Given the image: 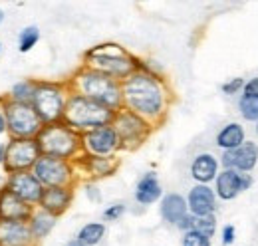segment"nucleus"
<instances>
[{
    "mask_svg": "<svg viewBox=\"0 0 258 246\" xmlns=\"http://www.w3.org/2000/svg\"><path fill=\"white\" fill-rule=\"evenodd\" d=\"M68 95H70L68 80H64V82L36 80V92H34L32 107L36 109L38 117L42 119L44 125L60 123L64 119Z\"/></svg>",
    "mask_w": 258,
    "mask_h": 246,
    "instance_id": "nucleus-6",
    "label": "nucleus"
},
{
    "mask_svg": "<svg viewBox=\"0 0 258 246\" xmlns=\"http://www.w3.org/2000/svg\"><path fill=\"white\" fill-rule=\"evenodd\" d=\"M123 213H125V205H121V203L111 205V207H107V209L103 211V220H107V222L119 220V218L123 216Z\"/></svg>",
    "mask_w": 258,
    "mask_h": 246,
    "instance_id": "nucleus-31",
    "label": "nucleus"
},
{
    "mask_svg": "<svg viewBox=\"0 0 258 246\" xmlns=\"http://www.w3.org/2000/svg\"><path fill=\"white\" fill-rule=\"evenodd\" d=\"M238 111L246 121H258V97L240 95L238 99Z\"/></svg>",
    "mask_w": 258,
    "mask_h": 246,
    "instance_id": "nucleus-29",
    "label": "nucleus"
},
{
    "mask_svg": "<svg viewBox=\"0 0 258 246\" xmlns=\"http://www.w3.org/2000/svg\"><path fill=\"white\" fill-rule=\"evenodd\" d=\"M42 155L56 157L64 161H74L82 155V133L74 131L66 123L44 125L36 137Z\"/></svg>",
    "mask_w": 258,
    "mask_h": 246,
    "instance_id": "nucleus-5",
    "label": "nucleus"
},
{
    "mask_svg": "<svg viewBox=\"0 0 258 246\" xmlns=\"http://www.w3.org/2000/svg\"><path fill=\"white\" fill-rule=\"evenodd\" d=\"M242 143H244V127L238 123H228L217 135V147H221L223 151H232Z\"/></svg>",
    "mask_w": 258,
    "mask_h": 246,
    "instance_id": "nucleus-24",
    "label": "nucleus"
},
{
    "mask_svg": "<svg viewBox=\"0 0 258 246\" xmlns=\"http://www.w3.org/2000/svg\"><path fill=\"white\" fill-rule=\"evenodd\" d=\"M70 92L80 93L84 97H90L97 103L105 105L111 111H119L123 107V93H121V82L92 70L86 66H80L78 72L68 80Z\"/></svg>",
    "mask_w": 258,
    "mask_h": 246,
    "instance_id": "nucleus-2",
    "label": "nucleus"
},
{
    "mask_svg": "<svg viewBox=\"0 0 258 246\" xmlns=\"http://www.w3.org/2000/svg\"><path fill=\"white\" fill-rule=\"evenodd\" d=\"M187 207L193 216H209L217 211V193L209 184H195L187 195Z\"/></svg>",
    "mask_w": 258,
    "mask_h": 246,
    "instance_id": "nucleus-18",
    "label": "nucleus"
},
{
    "mask_svg": "<svg viewBox=\"0 0 258 246\" xmlns=\"http://www.w3.org/2000/svg\"><path fill=\"white\" fill-rule=\"evenodd\" d=\"M42 157L36 139H10L6 149V161H4V173H26L32 171L36 161Z\"/></svg>",
    "mask_w": 258,
    "mask_h": 246,
    "instance_id": "nucleus-10",
    "label": "nucleus"
},
{
    "mask_svg": "<svg viewBox=\"0 0 258 246\" xmlns=\"http://www.w3.org/2000/svg\"><path fill=\"white\" fill-rule=\"evenodd\" d=\"M161 216L165 222L177 226L185 216L189 215V207H187V199L177 195V193H169L161 199Z\"/></svg>",
    "mask_w": 258,
    "mask_h": 246,
    "instance_id": "nucleus-21",
    "label": "nucleus"
},
{
    "mask_svg": "<svg viewBox=\"0 0 258 246\" xmlns=\"http://www.w3.org/2000/svg\"><path fill=\"white\" fill-rule=\"evenodd\" d=\"M34 92H36V80H22L12 86V90L8 92L6 97L18 103H32Z\"/></svg>",
    "mask_w": 258,
    "mask_h": 246,
    "instance_id": "nucleus-26",
    "label": "nucleus"
},
{
    "mask_svg": "<svg viewBox=\"0 0 258 246\" xmlns=\"http://www.w3.org/2000/svg\"><path fill=\"white\" fill-rule=\"evenodd\" d=\"M242 95H246V97H258V78H252V80H248L244 84Z\"/></svg>",
    "mask_w": 258,
    "mask_h": 246,
    "instance_id": "nucleus-33",
    "label": "nucleus"
},
{
    "mask_svg": "<svg viewBox=\"0 0 258 246\" xmlns=\"http://www.w3.org/2000/svg\"><path fill=\"white\" fill-rule=\"evenodd\" d=\"M163 195V189L161 184H159V179H157V173H153V171H149V173H145L141 179H139V183L135 187V201L139 203V205H153L155 201H159Z\"/></svg>",
    "mask_w": 258,
    "mask_h": 246,
    "instance_id": "nucleus-22",
    "label": "nucleus"
},
{
    "mask_svg": "<svg viewBox=\"0 0 258 246\" xmlns=\"http://www.w3.org/2000/svg\"><path fill=\"white\" fill-rule=\"evenodd\" d=\"M6 149H8V141H2L0 143V165H4L6 161Z\"/></svg>",
    "mask_w": 258,
    "mask_h": 246,
    "instance_id": "nucleus-36",
    "label": "nucleus"
},
{
    "mask_svg": "<svg viewBox=\"0 0 258 246\" xmlns=\"http://www.w3.org/2000/svg\"><path fill=\"white\" fill-rule=\"evenodd\" d=\"M74 167L78 171V175H86L92 181L103 179V177H111L117 167H119V157H96V155L82 153L78 159H74Z\"/></svg>",
    "mask_w": 258,
    "mask_h": 246,
    "instance_id": "nucleus-12",
    "label": "nucleus"
},
{
    "mask_svg": "<svg viewBox=\"0 0 258 246\" xmlns=\"http://www.w3.org/2000/svg\"><path fill=\"white\" fill-rule=\"evenodd\" d=\"M56 222H58V216L50 215L48 211H44V209H40V207H36L32 216L28 218V226H30L34 238H36L38 242L44 240V238L54 230Z\"/></svg>",
    "mask_w": 258,
    "mask_h": 246,
    "instance_id": "nucleus-23",
    "label": "nucleus"
},
{
    "mask_svg": "<svg viewBox=\"0 0 258 246\" xmlns=\"http://www.w3.org/2000/svg\"><path fill=\"white\" fill-rule=\"evenodd\" d=\"M113 113L115 111L107 109L105 105L97 103L90 97L70 92L62 123H66L68 127H72L78 133H86V131H92L97 127L109 125L113 119Z\"/></svg>",
    "mask_w": 258,
    "mask_h": 246,
    "instance_id": "nucleus-4",
    "label": "nucleus"
},
{
    "mask_svg": "<svg viewBox=\"0 0 258 246\" xmlns=\"http://www.w3.org/2000/svg\"><path fill=\"white\" fill-rule=\"evenodd\" d=\"M219 175V159L211 153L197 155L191 163V177L197 184H209L213 183Z\"/></svg>",
    "mask_w": 258,
    "mask_h": 246,
    "instance_id": "nucleus-20",
    "label": "nucleus"
},
{
    "mask_svg": "<svg viewBox=\"0 0 258 246\" xmlns=\"http://www.w3.org/2000/svg\"><path fill=\"white\" fill-rule=\"evenodd\" d=\"M244 80L242 78H232V80H228L226 84H223V93L225 95H234V93L242 92L244 90Z\"/></svg>",
    "mask_w": 258,
    "mask_h": 246,
    "instance_id": "nucleus-32",
    "label": "nucleus"
},
{
    "mask_svg": "<svg viewBox=\"0 0 258 246\" xmlns=\"http://www.w3.org/2000/svg\"><path fill=\"white\" fill-rule=\"evenodd\" d=\"M34 177L42 183V187H74L78 183V171L74 161H64L56 157L42 155L32 169Z\"/></svg>",
    "mask_w": 258,
    "mask_h": 246,
    "instance_id": "nucleus-9",
    "label": "nucleus"
},
{
    "mask_svg": "<svg viewBox=\"0 0 258 246\" xmlns=\"http://www.w3.org/2000/svg\"><path fill=\"white\" fill-rule=\"evenodd\" d=\"M191 230H197L205 236H213L215 230H217V216L209 215V216H193V222H191Z\"/></svg>",
    "mask_w": 258,
    "mask_h": 246,
    "instance_id": "nucleus-27",
    "label": "nucleus"
},
{
    "mask_svg": "<svg viewBox=\"0 0 258 246\" xmlns=\"http://www.w3.org/2000/svg\"><path fill=\"white\" fill-rule=\"evenodd\" d=\"M181 246H211V238L197 232V230H189V232L183 234Z\"/></svg>",
    "mask_w": 258,
    "mask_h": 246,
    "instance_id": "nucleus-30",
    "label": "nucleus"
},
{
    "mask_svg": "<svg viewBox=\"0 0 258 246\" xmlns=\"http://www.w3.org/2000/svg\"><path fill=\"white\" fill-rule=\"evenodd\" d=\"M4 133H8V129H6V117H4V111L0 105V135H4Z\"/></svg>",
    "mask_w": 258,
    "mask_h": 246,
    "instance_id": "nucleus-37",
    "label": "nucleus"
},
{
    "mask_svg": "<svg viewBox=\"0 0 258 246\" xmlns=\"http://www.w3.org/2000/svg\"><path fill=\"white\" fill-rule=\"evenodd\" d=\"M68 246H86V244H84V242H80L78 238H74V240H70V244Z\"/></svg>",
    "mask_w": 258,
    "mask_h": 246,
    "instance_id": "nucleus-38",
    "label": "nucleus"
},
{
    "mask_svg": "<svg viewBox=\"0 0 258 246\" xmlns=\"http://www.w3.org/2000/svg\"><path fill=\"white\" fill-rule=\"evenodd\" d=\"M139 61L141 60L129 54L123 46L115 42H105V44H97L94 48H90L84 54L82 66L97 70L117 82H123L139 70Z\"/></svg>",
    "mask_w": 258,
    "mask_h": 246,
    "instance_id": "nucleus-3",
    "label": "nucleus"
},
{
    "mask_svg": "<svg viewBox=\"0 0 258 246\" xmlns=\"http://www.w3.org/2000/svg\"><path fill=\"white\" fill-rule=\"evenodd\" d=\"M234 234H236V230H234V226L232 224H226L225 228H223V244L225 246H230L234 242Z\"/></svg>",
    "mask_w": 258,
    "mask_h": 246,
    "instance_id": "nucleus-34",
    "label": "nucleus"
},
{
    "mask_svg": "<svg viewBox=\"0 0 258 246\" xmlns=\"http://www.w3.org/2000/svg\"><path fill=\"white\" fill-rule=\"evenodd\" d=\"M117 151H121V141L115 129L111 127V123L82 133V153L96 155V157H113L117 155Z\"/></svg>",
    "mask_w": 258,
    "mask_h": 246,
    "instance_id": "nucleus-11",
    "label": "nucleus"
},
{
    "mask_svg": "<svg viewBox=\"0 0 258 246\" xmlns=\"http://www.w3.org/2000/svg\"><path fill=\"white\" fill-rule=\"evenodd\" d=\"M111 127L115 129V133H117V137L121 141V151L139 149L155 129L149 121H145L143 117L135 115L133 111L123 109V107L113 113Z\"/></svg>",
    "mask_w": 258,
    "mask_h": 246,
    "instance_id": "nucleus-8",
    "label": "nucleus"
},
{
    "mask_svg": "<svg viewBox=\"0 0 258 246\" xmlns=\"http://www.w3.org/2000/svg\"><path fill=\"white\" fill-rule=\"evenodd\" d=\"M0 246H38L26 220H0Z\"/></svg>",
    "mask_w": 258,
    "mask_h": 246,
    "instance_id": "nucleus-16",
    "label": "nucleus"
},
{
    "mask_svg": "<svg viewBox=\"0 0 258 246\" xmlns=\"http://www.w3.org/2000/svg\"><path fill=\"white\" fill-rule=\"evenodd\" d=\"M0 50H2V44H0Z\"/></svg>",
    "mask_w": 258,
    "mask_h": 246,
    "instance_id": "nucleus-41",
    "label": "nucleus"
},
{
    "mask_svg": "<svg viewBox=\"0 0 258 246\" xmlns=\"http://www.w3.org/2000/svg\"><path fill=\"white\" fill-rule=\"evenodd\" d=\"M38 40H40V30L36 26H26L24 30L20 32V36H18V50L22 54L30 52L34 46L38 44Z\"/></svg>",
    "mask_w": 258,
    "mask_h": 246,
    "instance_id": "nucleus-28",
    "label": "nucleus"
},
{
    "mask_svg": "<svg viewBox=\"0 0 258 246\" xmlns=\"http://www.w3.org/2000/svg\"><path fill=\"white\" fill-rule=\"evenodd\" d=\"M0 105L6 117V129H8L10 139H36L38 137L44 123L38 117L32 103H18L2 95Z\"/></svg>",
    "mask_w": 258,
    "mask_h": 246,
    "instance_id": "nucleus-7",
    "label": "nucleus"
},
{
    "mask_svg": "<svg viewBox=\"0 0 258 246\" xmlns=\"http://www.w3.org/2000/svg\"><path fill=\"white\" fill-rule=\"evenodd\" d=\"M103 236H105V224L103 222H88L80 228L76 238L86 246H97L103 240Z\"/></svg>",
    "mask_w": 258,
    "mask_h": 246,
    "instance_id": "nucleus-25",
    "label": "nucleus"
},
{
    "mask_svg": "<svg viewBox=\"0 0 258 246\" xmlns=\"http://www.w3.org/2000/svg\"><path fill=\"white\" fill-rule=\"evenodd\" d=\"M258 163V145L252 141H244L240 147L232 151H223L221 165L228 171L236 173H250Z\"/></svg>",
    "mask_w": 258,
    "mask_h": 246,
    "instance_id": "nucleus-14",
    "label": "nucleus"
},
{
    "mask_svg": "<svg viewBox=\"0 0 258 246\" xmlns=\"http://www.w3.org/2000/svg\"><path fill=\"white\" fill-rule=\"evenodd\" d=\"M4 16H6V14H4V10H2V8H0V24H2V22H4Z\"/></svg>",
    "mask_w": 258,
    "mask_h": 246,
    "instance_id": "nucleus-39",
    "label": "nucleus"
},
{
    "mask_svg": "<svg viewBox=\"0 0 258 246\" xmlns=\"http://www.w3.org/2000/svg\"><path fill=\"white\" fill-rule=\"evenodd\" d=\"M86 193L92 201H99V193H97V187L94 183H88L86 184Z\"/></svg>",
    "mask_w": 258,
    "mask_h": 246,
    "instance_id": "nucleus-35",
    "label": "nucleus"
},
{
    "mask_svg": "<svg viewBox=\"0 0 258 246\" xmlns=\"http://www.w3.org/2000/svg\"><path fill=\"white\" fill-rule=\"evenodd\" d=\"M256 135H258V121H256Z\"/></svg>",
    "mask_w": 258,
    "mask_h": 246,
    "instance_id": "nucleus-40",
    "label": "nucleus"
},
{
    "mask_svg": "<svg viewBox=\"0 0 258 246\" xmlns=\"http://www.w3.org/2000/svg\"><path fill=\"white\" fill-rule=\"evenodd\" d=\"M121 93L123 109L133 111L153 127L165 121L173 101V92L167 86L165 78H161V74H157L143 60L139 61V70L121 82Z\"/></svg>",
    "mask_w": 258,
    "mask_h": 246,
    "instance_id": "nucleus-1",
    "label": "nucleus"
},
{
    "mask_svg": "<svg viewBox=\"0 0 258 246\" xmlns=\"http://www.w3.org/2000/svg\"><path fill=\"white\" fill-rule=\"evenodd\" d=\"M72 201H74V187H46L38 207L48 211L50 215L60 216L72 207Z\"/></svg>",
    "mask_w": 258,
    "mask_h": 246,
    "instance_id": "nucleus-17",
    "label": "nucleus"
},
{
    "mask_svg": "<svg viewBox=\"0 0 258 246\" xmlns=\"http://www.w3.org/2000/svg\"><path fill=\"white\" fill-rule=\"evenodd\" d=\"M32 205L18 199L10 189L0 187V220H26L32 216Z\"/></svg>",
    "mask_w": 258,
    "mask_h": 246,
    "instance_id": "nucleus-19",
    "label": "nucleus"
},
{
    "mask_svg": "<svg viewBox=\"0 0 258 246\" xmlns=\"http://www.w3.org/2000/svg\"><path fill=\"white\" fill-rule=\"evenodd\" d=\"M6 189H10L18 199H22L24 203L38 207L40 199H42V193H44V187L42 183L34 177L32 171H26V173H12L6 177Z\"/></svg>",
    "mask_w": 258,
    "mask_h": 246,
    "instance_id": "nucleus-13",
    "label": "nucleus"
},
{
    "mask_svg": "<svg viewBox=\"0 0 258 246\" xmlns=\"http://www.w3.org/2000/svg\"><path fill=\"white\" fill-rule=\"evenodd\" d=\"M250 184H252L250 173H236V171L223 169L215 179V193H217V199L221 201H232L242 191L250 189Z\"/></svg>",
    "mask_w": 258,
    "mask_h": 246,
    "instance_id": "nucleus-15",
    "label": "nucleus"
}]
</instances>
